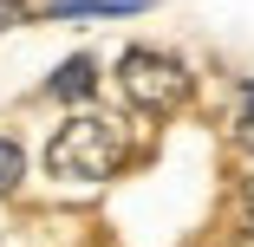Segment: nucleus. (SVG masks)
<instances>
[{
    "instance_id": "5",
    "label": "nucleus",
    "mask_w": 254,
    "mask_h": 247,
    "mask_svg": "<svg viewBox=\"0 0 254 247\" xmlns=\"http://www.w3.org/2000/svg\"><path fill=\"white\" fill-rule=\"evenodd\" d=\"M235 143L254 156V78H235Z\"/></svg>"
},
{
    "instance_id": "7",
    "label": "nucleus",
    "mask_w": 254,
    "mask_h": 247,
    "mask_svg": "<svg viewBox=\"0 0 254 247\" xmlns=\"http://www.w3.org/2000/svg\"><path fill=\"white\" fill-rule=\"evenodd\" d=\"M241 215L254 221V156H248V169H241Z\"/></svg>"
},
{
    "instance_id": "8",
    "label": "nucleus",
    "mask_w": 254,
    "mask_h": 247,
    "mask_svg": "<svg viewBox=\"0 0 254 247\" xmlns=\"http://www.w3.org/2000/svg\"><path fill=\"white\" fill-rule=\"evenodd\" d=\"M235 247H254V221H248V228H241V234H235Z\"/></svg>"
},
{
    "instance_id": "4",
    "label": "nucleus",
    "mask_w": 254,
    "mask_h": 247,
    "mask_svg": "<svg viewBox=\"0 0 254 247\" xmlns=\"http://www.w3.org/2000/svg\"><path fill=\"white\" fill-rule=\"evenodd\" d=\"M143 7L150 0H53V20H124Z\"/></svg>"
},
{
    "instance_id": "6",
    "label": "nucleus",
    "mask_w": 254,
    "mask_h": 247,
    "mask_svg": "<svg viewBox=\"0 0 254 247\" xmlns=\"http://www.w3.org/2000/svg\"><path fill=\"white\" fill-rule=\"evenodd\" d=\"M20 169H26L20 137H0V195H13V189H20Z\"/></svg>"
},
{
    "instance_id": "1",
    "label": "nucleus",
    "mask_w": 254,
    "mask_h": 247,
    "mask_svg": "<svg viewBox=\"0 0 254 247\" xmlns=\"http://www.w3.org/2000/svg\"><path fill=\"white\" fill-rule=\"evenodd\" d=\"M46 169H53L59 182H111L130 169V150H124V124L105 117V111H72L53 143H46Z\"/></svg>"
},
{
    "instance_id": "3",
    "label": "nucleus",
    "mask_w": 254,
    "mask_h": 247,
    "mask_svg": "<svg viewBox=\"0 0 254 247\" xmlns=\"http://www.w3.org/2000/svg\"><path fill=\"white\" fill-rule=\"evenodd\" d=\"M98 59L91 52H72V59H59L53 65V78H46V98H59V104H91L98 98Z\"/></svg>"
},
{
    "instance_id": "2",
    "label": "nucleus",
    "mask_w": 254,
    "mask_h": 247,
    "mask_svg": "<svg viewBox=\"0 0 254 247\" xmlns=\"http://www.w3.org/2000/svg\"><path fill=\"white\" fill-rule=\"evenodd\" d=\"M111 72H118V98H124L137 117H170L183 98H189V72H183V59L157 52V46H130Z\"/></svg>"
}]
</instances>
